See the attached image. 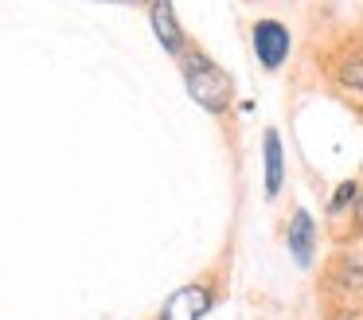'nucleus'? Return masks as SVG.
<instances>
[{"label":"nucleus","mask_w":363,"mask_h":320,"mask_svg":"<svg viewBox=\"0 0 363 320\" xmlns=\"http://www.w3.org/2000/svg\"><path fill=\"white\" fill-rule=\"evenodd\" d=\"M180 78H184L188 98L196 101L203 114H211V117L230 114V106H235V78H230L207 51L188 47V51L180 55Z\"/></svg>","instance_id":"obj_1"},{"label":"nucleus","mask_w":363,"mask_h":320,"mask_svg":"<svg viewBox=\"0 0 363 320\" xmlns=\"http://www.w3.org/2000/svg\"><path fill=\"white\" fill-rule=\"evenodd\" d=\"M316 62H320L328 90L363 109V28L344 31L332 43H324L316 51Z\"/></svg>","instance_id":"obj_2"},{"label":"nucleus","mask_w":363,"mask_h":320,"mask_svg":"<svg viewBox=\"0 0 363 320\" xmlns=\"http://www.w3.org/2000/svg\"><path fill=\"white\" fill-rule=\"evenodd\" d=\"M320 293L328 309H352L363 304V250L355 242H340L332 258L324 262L320 273Z\"/></svg>","instance_id":"obj_3"},{"label":"nucleus","mask_w":363,"mask_h":320,"mask_svg":"<svg viewBox=\"0 0 363 320\" xmlns=\"http://www.w3.org/2000/svg\"><path fill=\"white\" fill-rule=\"evenodd\" d=\"M219 277L215 273H207V277H196L188 281V285L172 289L168 293V301L160 304L157 320H203L207 312L219 304Z\"/></svg>","instance_id":"obj_4"},{"label":"nucleus","mask_w":363,"mask_h":320,"mask_svg":"<svg viewBox=\"0 0 363 320\" xmlns=\"http://www.w3.org/2000/svg\"><path fill=\"white\" fill-rule=\"evenodd\" d=\"M250 43H254V59L262 62V70H281L289 62V51H293V35L281 20L266 16L250 28Z\"/></svg>","instance_id":"obj_5"},{"label":"nucleus","mask_w":363,"mask_h":320,"mask_svg":"<svg viewBox=\"0 0 363 320\" xmlns=\"http://www.w3.org/2000/svg\"><path fill=\"white\" fill-rule=\"evenodd\" d=\"M149 28H152V39L164 47L172 59H180L188 51V31H184L180 16H176V4L172 0H149Z\"/></svg>","instance_id":"obj_6"},{"label":"nucleus","mask_w":363,"mask_h":320,"mask_svg":"<svg viewBox=\"0 0 363 320\" xmlns=\"http://www.w3.org/2000/svg\"><path fill=\"white\" fill-rule=\"evenodd\" d=\"M285 246H289V258L301 270L316 265V219L305 207H293L289 223H285Z\"/></svg>","instance_id":"obj_7"},{"label":"nucleus","mask_w":363,"mask_h":320,"mask_svg":"<svg viewBox=\"0 0 363 320\" xmlns=\"http://www.w3.org/2000/svg\"><path fill=\"white\" fill-rule=\"evenodd\" d=\"M262 160H266V199H277L285 187V153H281V133L274 125L262 133Z\"/></svg>","instance_id":"obj_8"},{"label":"nucleus","mask_w":363,"mask_h":320,"mask_svg":"<svg viewBox=\"0 0 363 320\" xmlns=\"http://www.w3.org/2000/svg\"><path fill=\"white\" fill-rule=\"evenodd\" d=\"M355 199H359V180H344V184H336V192L328 195V219L352 215Z\"/></svg>","instance_id":"obj_9"},{"label":"nucleus","mask_w":363,"mask_h":320,"mask_svg":"<svg viewBox=\"0 0 363 320\" xmlns=\"http://www.w3.org/2000/svg\"><path fill=\"white\" fill-rule=\"evenodd\" d=\"M347 234H352V242H363V184H359V199H355V207H352V226H347Z\"/></svg>","instance_id":"obj_10"},{"label":"nucleus","mask_w":363,"mask_h":320,"mask_svg":"<svg viewBox=\"0 0 363 320\" xmlns=\"http://www.w3.org/2000/svg\"><path fill=\"white\" fill-rule=\"evenodd\" d=\"M328 320H363V304H352V309H328Z\"/></svg>","instance_id":"obj_11"},{"label":"nucleus","mask_w":363,"mask_h":320,"mask_svg":"<svg viewBox=\"0 0 363 320\" xmlns=\"http://www.w3.org/2000/svg\"><path fill=\"white\" fill-rule=\"evenodd\" d=\"M98 4H129V0H98Z\"/></svg>","instance_id":"obj_12"}]
</instances>
